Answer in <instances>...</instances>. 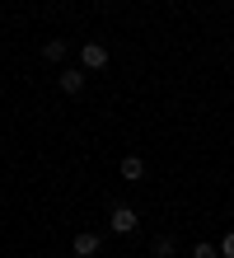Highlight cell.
<instances>
[{"instance_id":"obj_1","label":"cell","mask_w":234,"mask_h":258,"mask_svg":"<svg viewBox=\"0 0 234 258\" xmlns=\"http://www.w3.org/2000/svg\"><path fill=\"white\" fill-rule=\"evenodd\" d=\"M108 230H113V235H136V230H140V216H136V207L117 202L113 211H108Z\"/></svg>"},{"instance_id":"obj_2","label":"cell","mask_w":234,"mask_h":258,"mask_svg":"<svg viewBox=\"0 0 234 258\" xmlns=\"http://www.w3.org/2000/svg\"><path fill=\"white\" fill-rule=\"evenodd\" d=\"M80 66L85 71H103L108 66V47H103V42H94V38L80 42Z\"/></svg>"},{"instance_id":"obj_3","label":"cell","mask_w":234,"mask_h":258,"mask_svg":"<svg viewBox=\"0 0 234 258\" xmlns=\"http://www.w3.org/2000/svg\"><path fill=\"white\" fill-rule=\"evenodd\" d=\"M99 249H103V239L94 235V230H80V235L70 239V253L75 258H99Z\"/></svg>"},{"instance_id":"obj_4","label":"cell","mask_w":234,"mask_h":258,"mask_svg":"<svg viewBox=\"0 0 234 258\" xmlns=\"http://www.w3.org/2000/svg\"><path fill=\"white\" fill-rule=\"evenodd\" d=\"M56 80H61V89H66V94H85V66H66Z\"/></svg>"},{"instance_id":"obj_5","label":"cell","mask_w":234,"mask_h":258,"mask_svg":"<svg viewBox=\"0 0 234 258\" xmlns=\"http://www.w3.org/2000/svg\"><path fill=\"white\" fill-rule=\"evenodd\" d=\"M122 178H127V183H140V178H145V160L140 155H122Z\"/></svg>"},{"instance_id":"obj_6","label":"cell","mask_w":234,"mask_h":258,"mask_svg":"<svg viewBox=\"0 0 234 258\" xmlns=\"http://www.w3.org/2000/svg\"><path fill=\"white\" fill-rule=\"evenodd\" d=\"M66 52H70V47H66L61 38H47V42H42V61H52V66L66 61Z\"/></svg>"},{"instance_id":"obj_7","label":"cell","mask_w":234,"mask_h":258,"mask_svg":"<svg viewBox=\"0 0 234 258\" xmlns=\"http://www.w3.org/2000/svg\"><path fill=\"white\" fill-rule=\"evenodd\" d=\"M150 253H154V258H174V253H178V244H174V235H154V244H150Z\"/></svg>"},{"instance_id":"obj_8","label":"cell","mask_w":234,"mask_h":258,"mask_svg":"<svg viewBox=\"0 0 234 258\" xmlns=\"http://www.w3.org/2000/svg\"><path fill=\"white\" fill-rule=\"evenodd\" d=\"M192 258H220V244H206V239H201V244L192 249Z\"/></svg>"},{"instance_id":"obj_9","label":"cell","mask_w":234,"mask_h":258,"mask_svg":"<svg viewBox=\"0 0 234 258\" xmlns=\"http://www.w3.org/2000/svg\"><path fill=\"white\" fill-rule=\"evenodd\" d=\"M220 258H234V230H229V235L220 239Z\"/></svg>"}]
</instances>
